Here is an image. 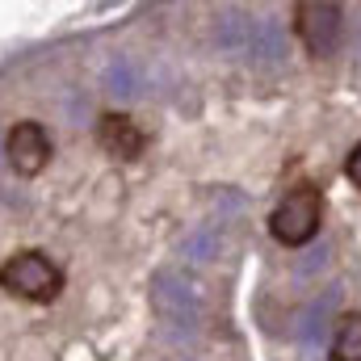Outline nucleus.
<instances>
[{
	"label": "nucleus",
	"mask_w": 361,
	"mask_h": 361,
	"mask_svg": "<svg viewBox=\"0 0 361 361\" xmlns=\"http://www.w3.org/2000/svg\"><path fill=\"white\" fill-rule=\"evenodd\" d=\"M68 277L63 269L47 257V252H13L0 261V290L21 298V302H34V307H47L63 294Z\"/></svg>",
	"instance_id": "1"
},
{
	"label": "nucleus",
	"mask_w": 361,
	"mask_h": 361,
	"mask_svg": "<svg viewBox=\"0 0 361 361\" xmlns=\"http://www.w3.org/2000/svg\"><path fill=\"white\" fill-rule=\"evenodd\" d=\"M324 223V193L315 185H294L269 214V235L281 248H302Z\"/></svg>",
	"instance_id": "2"
},
{
	"label": "nucleus",
	"mask_w": 361,
	"mask_h": 361,
	"mask_svg": "<svg viewBox=\"0 0 361 361\" xmlns=\"http://www.w3.org/2000/svg\"><path fill=\"white\" fill-rule=\"evenodd\" d=\"M294 34L311 55H332L345 34V8L332 0H302L294 4Z\"/></svg>",
	"instance_id": "3"
},
{
	"label": "nucleus",
	"mask_w": 361,
	"mask_h": 361,
	"mask_svg": "<svg viewBox=\"0 0 361 361\" xmlns=\"http://www.w3.org/2000/svg\"><path fill=\"white\" fill-rule=\"evenodd\" d=\"M4 160L17 177H38L51 164V130L34 118H21L4 135Z\"/></svg>",
	"instance_id": "4"
},
{
	"label": "nucleus",
	"mask_w": 361,
	"mask_h": 361,
	"mask_svg": "<svg viewBox=\"0 0 361 361\" xmlns=\"http://www.w3.org/2000/svg\"><path fill=\"white\" fill-rule=\"evenodd\" d=\"M92 135H97V147L114 160H139L147 147V135L139 130V122L130 114H101Z\"/></svg>",
	"instance_id": "5"
},
{
	"label": "nucleus",
	"mask_w": 361,
	"mask_h": 361,
	"mask_svg": "<svg viewBox=\"0 0 361 361\" xmlns=\"http://www.w3.org/2000/svg\"><path fill=\"white\" fill-rule=\"evenodd\" d=\"M332 361H361V311L345 315L332 332V349H328Z\"/></svg>",
	"instance_id": "6"
},
{
	"label": "nucleus",
	"mask_w": 361,
	"mask_h": 361,
	"mask_svg": "<svg viewBox=\"0 0 361 361\" xmlns=\"http://www.w3.org/2000/svg\"><path fill=\"white\" fill-rule=\"evenodd\" d=\"M345 177H349V185H357L361 189V143L345 156Z\"/></svg>",
	"instance_id": "7"
}]
</instances>
